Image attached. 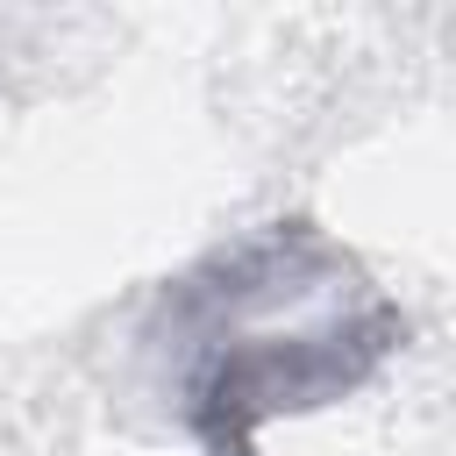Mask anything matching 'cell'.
<instances>
[{
	"mask_svg": "<svg viewBox=\"0 0 456 456\" xmlns=\"http://www.w3.org/2000/svg\"><path fill=\"white\" fill-rule=\"evenodd\" d=\"M399 314L321 235L271 228L185 292V413L214 456H249L256 420L349 392Z\"/></svg>",
	"mask_w": 456,
	"mask_h": 456,
	"instance_id": "obj_1",
	"label": "cell"
}]
</instances>
